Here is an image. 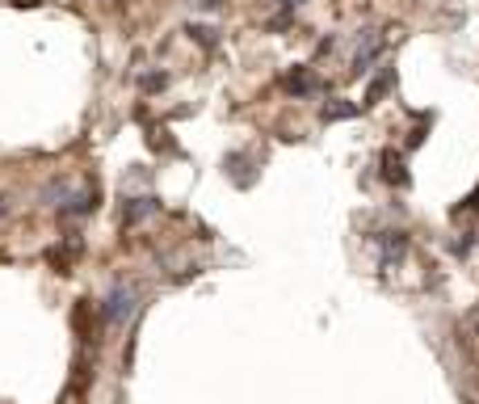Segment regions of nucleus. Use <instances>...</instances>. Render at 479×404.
<instances>
[{
	"label": "nucleus",
	"mask_w": 479,
	"mask_h": 404,
	"mask_svg": "<svg viewBox=\"0 0 479 404\" xmlns=\"http://www.w3.org/2000/svg\"><path fill=\"white\" fill-rule=\"evenodd\" d=\"M135 308H139V295L131 291V286H114L110 295H105V320L110 324H126L131 316H135Z\"/></svg>",
	"instance_id": "f257e3e1"
},
{
	"label": "nucleus",
	"mask_w": 479,
	"mask_h": 404,
	"mask_svg": "<svg viewBox=\"0 0 479 404\" xmlns=\"http://www.w3.org/2000/svg\"><path fill=\"white\" fill-rule=\"evenodd\" d=\"M391 84H395V72H391V68H383V76H379L375 84H370V101H379V97H383Z\"/></svg>",
	"instance_id": "423d86ee"
},
{
	"label": "nucleus",
	"mask_w": 479,
	"mask_h": 404,
	"mask_svg": "<svg viewBox=\"0 0 479 404\" xmlns=\"http://www.w3.org/2000/svg\"><path fill=\"white\" fill-rule=\"evenodd\" d=\"M383 177H387L391 185H408V173H404L400 152H383Z\"/></svg>",
	"instance_id": "39448f33"
},
{
	"label": "nucleus",
	"mask_w": 479,
	"mask_h": 404,
	"mask_svg": "<svg viewBox=\"0 0 479 404\" xmlns=\"http://www.w3.org/2000/svg\"><path fill=\"white\" fill-rule=\"evenodd\" d=\"M357 114V106H324V118L332 122V118H353Z\"/></svg>",
	"instance_id": "0eeeda50"
},
{
	"label": "nucleus",
	"mask_w": 479,
	"mask_h": 404,
	"mask_svg": "<svg viewBox=\"0 0 479 404\" xmlns=\"http://www.w3.org/2000/svg\"><path fill=\"white\" fill-rule=\"evenodd\" d=\"M139 84H143L147 93H156V89H165V76H160V72H156V76H143Z\"/></svg>",
	"instance_id": "6e6552de"
},
{
	"label": "nucleus",
	"mask_w": 479,
	"mask_h": 404,
	"mask_svg": "<svg viewBox=\"0 0 479 404\" xmlns=\"http://www.w3.org/2000/svg\"><path fill=\"white\" fill-rule=\"evenodd\" d=\"M282 89H286V93H311V89H319V80L311 76V68H299V72L282 76Z\"/></svg>",
	"instance_id": "20e7f679"
},
{
	"label": "nucleus",
	"mask_w": 479,
	"mask_h": 404,
	"mask_svg": "<svg viewBox=\"0 0 479 404\" xmlns=\"http://www.w3.org/2000/svg\"><path fill=\"white\" fill-rule=\"evenodd\" d=\"M379 50H383L379 30H361V46H357V59H353V76H366V72H370V64L379 59Z\"/></svg>",
	"instance_id": "7ed1b4c3"
},
{
	"label": "nucleus",
	"mask_w": 479,
	"mask_h": 404,
	"mask_svg": "<svg viewBox=\"0 0 479 404\" xmlns=\"http://www.w3.org/2000/svg\"><path fill=\"white\" fill-rule=\"evenodd\" d=\"M375 248H379V266H400L408 252V236L404 232H379Z\"/></svg>",
	"instance_id": "f03ea898"
}]
</instances>
